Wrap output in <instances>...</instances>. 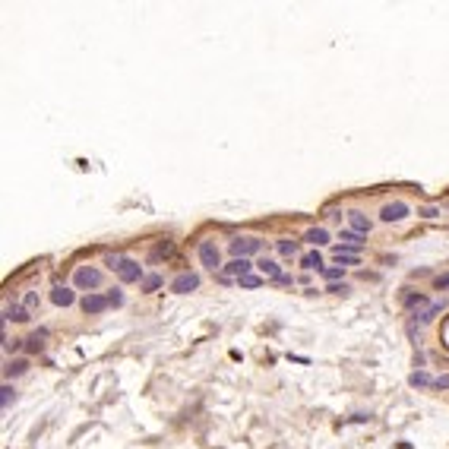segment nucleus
I'll return each mask as SVG.
<instances>
[{
  "instance_id": "1",
  "label": "nucleus",
  "mask_w": 449,
  "mask_h": 449,
  "mask_svg": "<svg viewBox=\"0 0 449 449\" xmlns=\"http://www.w3.org/2000/svg\"><path fill=\"white\" fill-rule=\"evenodd\" d=\"M228 250H231L234 259H250L253 253L263 250V240L259 237H234L231 244H228Z\"/></svg>"
},
{
  "instance_id": "2",
  "label": "nucleus",
  "mask_w": 449,
  "mask_h": 449,
  "mask_svg": "<svg viewBox=\"0 0 449 449\" xmlns=\"http://www.w3.org/2000/svg\"><path fill=\"white\" fill-rule=\"evenodd\" d=\"M250 269H253V263L250 259H231L228 266H222V272H218V281L222 285H231L234 278H244V276H250Z\"/></svg>"
},
{
  "instance_id": "3",
  "label": "nucleus",
  "mask_w": 449,
  "mask_h": 449,
  "mask_svg": "<svg viewBox=\"0 0 449 449\" xmlns=\"http://www.w3.org/2000/svg\"><path fill=\"white\" fill-rule=\"evenodd\" d=\"M199 263H203L206 266V269H212V272H215L218 269V266H222V253H218V247H215V240H203V244H199ZM218 272H222V269H218Z\"/></svg>"
},
{
  "instance_id": "4",
  "label": "nucleus",
  "mask_w": 449,
  "mask_h": 449,
  "mask_svg": "<svg viewBox=\"0 0 449 449\" xmlns=\"http://www.w3.org/2000/svg\"><path fill=\"white\" fill-rule=\"evenodd\" d=\"M73 281H76V288H98L102 285V269H95V266H79V269L73 272Z\"/></svg>"
},
{
  "instance_id": "5",
  "label": "nucleus",
  "mask_w": 449,
  "mask_h": 449,
  "mask_svg": "<svg viewBox=\"0 0 449 449\" xmlns=\"http://www.w3.org/2000/svg\"><path fill=\"white\" fill-rule=\"evenodd\" d=\"M408 212H411V206L405 199H392V203H386L380 209V218L383 222H402V218H408Z\"/></svg>"
},
{
  "instance_id": "6",
  "label": "nucleus",
  "mask_w": 449,
  "mask_h": 449,
  "mask_svg": "<svg viewBox=\"0 0 449 449\" xmlns=\"http://www.w3.org/2000/svg\"><path fill=\"white\" fill-rule=\"evenodd\" d=\"M196 288H199V276H196V272H180V276L171 281V291L174 294H190V291H196Z\"/></svg>"
},
{
  "instance_id": "7",
  "label": "nucleus",
  "mask_w": 449,
  "mask_h": 449,
  "mask_svg": "<svg viewBox=\"0 0 449 449\" xmlns=\"http://www.w3.org/2000/svg\"><path fill=\"white\" fill-rule=\"evenodd\" d=\"M108 307H111V304H108V298H105V294H95V291H89V294L83 298V310L89 313V317H98V313H105Z\"/></svg>"
},
{
  "instance_id": "8",
  "label": "nucleus",
  "mask_w": 449,
  "mask_h": 449,
  "mask_svg": "<svg viewBox=\"0 0 449 449\" xmlns=\"http://www.w3.org/2000/svg\"><path fill=\"white\" fill-rule=\"evenodd\" d=\"M117 278L124 281V285H130V281H143L146 276H143V266H139L136 259H127V263H124V269L117 272Z\"/></svg>"
},
{
  "instance_id": "9",
  "label": "nucleus",
  "mask_w": 449,
  "mask_h": 449,
  "mask_svg": "<svg viewBox=\"0 0 449 449\" xmlns=\"http://www.w3.org/2000/svg\"><path fill=\"white\" fill-rule=\"evenodd\" d=\"M332 257H336V263L345 269V266H358L361 263V253L358 250H351V247H336L332 250Z\"/></svg>"
},
{
  "instance_id": "10",
  "label": "nucleus",
  "mask_w": 449,
  "mask_h": 449,
  "mask_svg": "<svg viewBox=\"0 0 449 449\" xmlns=\"http://www.w3.org/2000/svg\"><path fill=\"white\" fill-rule=\"evenodd\" d=\"M10 320H13V323H29V310H25V307L22 304H6L3 307V323H10Z\"/></svg>"
},
{
  "instance_id": "11",
  "label": "nucleus",
  "mask_w": 449,
  "mask_h": 449,
  "mask_svg": "<svg viewBox=\"0 0 449 449\" xmlns=\"http://www.w3.org/2000/svg\"><path fill=\"white\" fill-rule=\"evenodd\" d=\"M348 225H351V231H358V234H367V231L373 228V222L364 215V212H358V209L348 212Z\"/></svg>"
},
{
  "instance_id": "12",
  "label": "nucleus",
  "mask_w": 449,
  "mask_h": 449,
  "mask_svg": "<svg viewBox=\"0 0 449 449\" xmlns=\"http://www.w3.org/2000/svg\"><path fill=\"white\" fill-rule=\"evenodd\" d=\"M51 300H54L57 307H70L73 300H76V294H73L66 285H54V288H51Z\"/></svg>"
},
{
  "instance_id": "13",
  "label": "nucleus",
  "mask_w": 449,
  "mask_h": 449,
  "mask_svg": "<svg viewBox=\"0 0 449 449\" xmlns=\"http://www.w3.org/2000/svg\"><path fill=\"white\" fill-rule=\"evenodd\" d=\"M443 307H446L443 300H433V304H427L421 313H414V320H418L421 326H427V323H433V317H437V313H443Z\"/></svg>"
},
{
  "instance_id": "14",
  "label": "nucleus",
  "mask_w": 449,
  "mask_h": 449,
  "mask_svg": "<svg viewBox=\"0 0 449 449\" xmlns=\"http://www.w3.org/2000/svg\"><path fill=\"white\" fill-rule=\"evenodd\" d=\"M339 240H342V247H351V250H358V253H361V247H364V234L351 231V228L339 231Z\"/></svg>"
},
{
  "instance_id": "15",
  "label": "nucleus",
  "mask_w": 449,
  "mask_h": 449,
  "mask_svg": "<svg viewBox=\"0 0 449 449\" xmlns=\"http://www.w3.org/2000/svg\"><path fill=\"white\" fill-rule=\"evenodd\" d=\"M304 240L313 244V247H323V244H329V231H326V228H307Z\"/></svg>"
},
{
  "instance_id": "16",
  "label": "nucleus",
  "mask_w": 449,
  "mask_h": 449,
  "mask_svg": "<svg viewBox=\"0 0 449 449\" xmlns=\"http://www.w3.org/2000/svg\"><path fill=\"white\" fill-rule=\"evenodd\" d=\"M25 370H29V361H25V358H16V361H6L3 377H6V380H13V377H22Z\"/></svg>"
},
{
  "instance_id": "17",
  "label": "nucleus",
  "mask_w": 449,
  "mask_h": 449,
  "mask_svg": "<svg viewBox=\"0 0 449 449\" xmlns=\"http://www.w3.org/2000/svg\"><path fill=\"white\" fill-rule=\"evenodd\" d=\"M257 269L263 272V278H269V281L281 276V266L276 263V259H266V257H263V259H259V263H257Z\"/></svg>"
},
{
  "instance_id": "18",
  "label": "nucleus",
  "mask_w": 449,
  "mask_h": 449,
  "mask_svg": "<svg viewBox=\"0 0 449 449\" xmlns=\"http://www.w3.org/2000/svg\"><path fill=\"white\" fill-rule=\"evenodd\" d=\"M408 383H411L414 389H433V377L427 370H414L411 377H408Z\"/></svg>"
},
{
  "instance_id": "19",
  "label": "nucleus",
  "mask_w": 449,
  "mask_h": 449,
  "mask_svg": "<svg viewBox=\"0 0 449 449\" xmlns=\"http://www.w3.org/2000/svg\"><path fill=\"white\" fill-rule=\"evenodd\" d=\"M300 266H304L307 272H313V269H320V272H323V269H326V266H323V257H320L317 250L304 253V257H300Z\"/></svg>"
},
{
  "instance_id": "20",
  "label": "nucleus",
  "mask_w": 449,
  "mask_h": 449,
  "mask_svg": "<svg viewBox=\"0 0 449 449\" xmlns=\"http://www.w3.org/2000/svg\"><path fill=\"white\" fill-rule=\"evenodd\" d=\"M44 339H48V329H35V332H32V339H25V348H29V351H42Z\"/></svg>"
},
{
  "instance_id": "21",
  "label": "nucleus",
  "mask_w": 449,
  "mask_h": 449,
  "mask_svg": "<svg viewBox=\"0 0 449 449\" xmlns=\"http://www.w3.org/2000/svg\"><path fill=\"white\" fill-rule=\"evenodd\" d=\"M127 259H130V257H124V253H108V257H105V266H108V269H114V272H120Z\"/></svg>"
},
{
  "instance_id": "22",
  "label": "nucleus",
  "mask_w": 449,
  "mask_h": 449,
  "mask_svg": "<svg viewBox=\"0 0 449 449\" xmlns=\"http://www.w3.org/2000/svg\"><path fill=\"white\" fill-rule=\"evenodd\" d=\"M139 288H143L146 294H149V291H155V288H162V276H158V272H149V276H146L143 281H139Z\"/></svg>"
},
{
  "instance_id": "23",
  "label": "nucleus",
  "mask_w": 449,
  "mask_h": 449,
  "mask_svg": "<svg viewBox=\"0 0 449 449\" xmlns=\"http://www.w3.org/2000/svg\"><path fill=\"white\" fill-rule=\"evenodd\" d=\"M171 253H174V244H171V240H162V244H158L155 250H152V257H149V259H162V257H171Z\"/></svg>"
},
{
  "instance_id": "24",
  "label": "nucleus",
  "mask_w": 449,
  "mask_h": 449,
  "mask_svg": "<svg viewBox=\"0 0 449 449\" xmlns=\"http://www.w3.org/2000/svg\"><path fill=\"white\" fill-rule=\"evenodd\" d=\"M0 392H3V395H0V405H3V408H10L13 402H16V389H13L10 383H3V389H0Z\"/></svg>"
},
{
  "instance_id": "25",
  "label": "nucleus",
  "mask_w": 449,
  "mask_h": 449,
  "mask_svg": "<svg viewBox=\"0 0 449 449\" xmlns=\"http://www.w3.org/2000/svg\"><path fill=\"white\" fill-rule=\"evenodd\" d=\"M342 276H345V269H342V266H326V269H323V278L329 281V285H332V281H339Z\"/></svg>"
},
{
  "instance_id": "26",
  "label": "nucleus",
  "mask_w": 449,
  "mask_h": 449,
  "mask_svg": "<svg viewBox=\"0 0 449 449\" xmlns=\"http://www.w3.org/2000/svg\"><path fill=\"white\" fill-rule=\"evenodd\" d=\"M278 253H281V257H294V253H298V244H294V240H278Z\"/></svg>"
},
{
  "instance_id": "27",
  "label": "nucleus",
  "mask_w": 449,
  "mask_h": 449,
  "mask_svg": "<svg viewBox=\"0 0 449 449\" xmlns=\"http://www.w3.org/2000/svg\"><path fill=\"white\" fill-rule=\"evenodd\" d=\"M38 304H42V300H38V291H25V298H22V307H25V310L32 313Z\"/></svg>"
},
{
  "instance_id": "28",
  "label": "nucleus",
  "mask_w": 449,
  "mask_h": 449,
  "mask_svg": "<svg viewBox=\"0 0 449 449\" xmlns=\"http://www.w3.org/2000/svg\"><path fill=\"white\" fill-rule=\"evenodd\" d=\"M263 281H266V278H259V276H244V278L237 281V285H240V288H259Z\"/></svg>"
},
{
  "instance_id": "29",
  "label": "nucleus",
  "mask_w": 449,
  "mask_h": 449,
  "mask_svg": "<svg viewBox=\"0 0 449 449\" xmlns=\"http://www.w3.org/2000/svg\"><path fill=\"white\" fill-rule=\"evenodd\" d=\"M105 298H108V304H111V307H120V304H124V291H120V288H114V291H108Z\"/></svg>"
},
{
  "instance_id": "30",
  "label": "nucleus",
  "mask_w": 449,
  "mask_h": 449,
  "mask_svg": "<svg viewBox=\"0 0 449 449\" xmlns=\"http://www.w3.org/2000/svg\"><path fill=\"white\" fill-rule=\"evenodd\" d=\"M421 304H427L424 294H408V298H405V307H421Z\"/></svg>"
},
{
  "instance_id": "31",
  "label": "nucleus",
  "mask_w": 449,
  "mask_h": 449,
  "mask_svg": "<svg viewBox=\"0 0 449 449\" xmlns=\"http://www.w3.org/2000/svg\"><path fill=\"white\" fill-rule=\"evenodd\" d=\"M326 291H329V294H348V285H345V281H342V285H339V281H332Z\"/></svg>"
},
{
  "instance_id": "32",
  "label": "nucleus",
  "mask_w": 449,
  "mask_h": 449,
  "mask_svg": "<svg viewBox=\"0 0 449 449\" xmlns=\"http://www.w3.org/2000/svg\"><path fill=\"white\" fill-rule=\"evenodd\" d=\"M418 215H424V218H437V215H440V209H437V206H424V209H421Z\"/></svg>"
},
{
  "instance_id": "33",
  "label": "nucleus",
  "mask_w": 449,
  "mask_h": 449,
  "mask_svg": "<svg viewBox=\"0 0 449 449\" xmlns=\"http://www.w3.org/2000/svg\"><path fill=\"white\" fill-rule=\"evenodd\" d=\"M433 389H449V373H443V377L433 380Z\"/></svg>"
},
{
  "instance_id": "34",
  "label": "nucleus",
  "mask_w": 449,
  "mask_h": 449,
  "mask_svg": "<svg viewBox=\"0 0 449 449\" xmlns=\"http://www.w3.org/2000/svg\"><path fill=\"white\" fill-rule=\"evenodd\" d=\"M433 285H437L440 291H443V288H449V272H443V276H437V278H433Z\"/></svg>"
},
{
  "instance_id": "35",
  "label": "nucleus",
  "mask_w": 449,
  "mask_h": 449,
  "mask_svg": "<svg viewBox=\"0 0 449 449\" xmlns=\"http://www.w3.org/2000/svg\"><path fill=\"white\" fill-rule=\"evenodd\" d=\"M272 285H294V278H291V276H285V272H281V276H278V278H272Z\"/></svg>"
}]
</instances>
